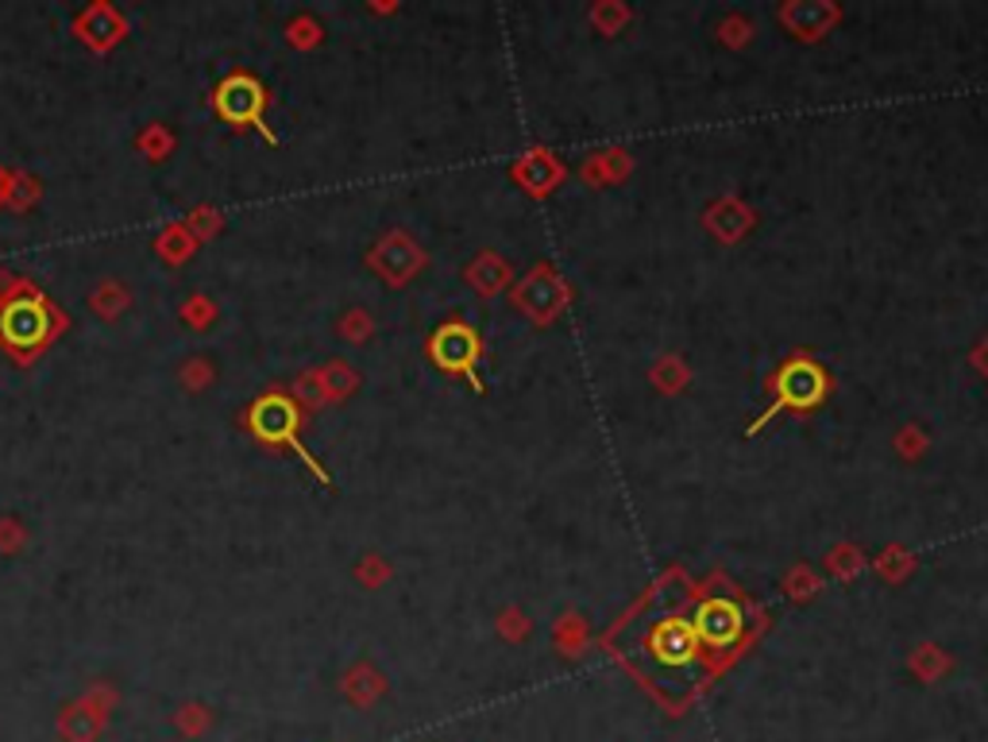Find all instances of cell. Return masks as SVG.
Returning a JSON list of instances; mask_svg holds the SVG:
<instances>
[{
    "label": "cell",
    "instance_id": "277c9868",
    "mask_svg": "<svg viewBox=\"0 0 988 742\" xmlns=\"http://www.w3.org/2000/svg\"><path fill=\"white\" fill-rule=\"evenodd\" d=\"M656 654H661L664 661H687L695 650V635L687 627H680V623H672V627H661L653 638Z\"/></svg>",
    "mask_w": 988,
    "mask_h": 742
},
{
    "label": "cell",
    "instance_id": "7a4b0ae2",
    "mask_svg": "<svg viewBox=\"0 0 988 742\" xmlns=\"http://www.w3.org/2000/svg\"><path fill=\"white\" fill-rule=\"evenodd\" d=\"M819 390H822V375H819V368H811V364H791V368L780 372V395H784V403L807 406V403H814V398H819Z\"/></svg>",
    "mask_w": 988,
    "mask_h": 742
},
{
    "label": "cell",
    "instance_id": "6da1fadb",
    "mask_svg": "<svg viewBox=\"0 0 988 742\" xmlns=\"http://www.w3.org/2000/svg\"><path fill=\"white\" fill-rule=\"evenodd\" d=\"M695 630H700V638H707V642H715V646L734 642L742 630V612L734 604H726V599H711V604H703L700 615H695Z\"/></svg>",
    "mask_w": 988,
    "mask_h": 742
},
{
    "label": "cell",
    "instance_id": "3957f363",
    "mask_svg": "<svg viewBox=\"0 0 988 742\" xmlns=\"http://www.w3.org/2000/svg\"><path fill=\"white\" fill-rule=\"evenodd\" d=\"M472 356H475V337L460 325L444 330L437 337V360L441 364H460V368H472Z\"/></svg>",
    "mask_w": 988,
    "mask_h": 742
}]
</instances>
